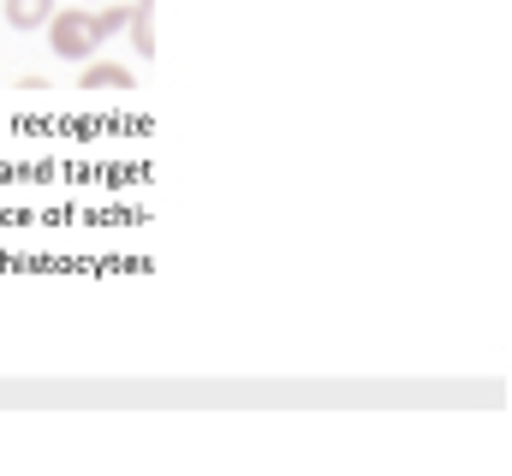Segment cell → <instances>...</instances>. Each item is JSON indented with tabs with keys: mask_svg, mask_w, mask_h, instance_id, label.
Returning a JSON list of instances; mask_svg holds the SVG:
<instances>
[{
	"mask_svg": "<svg viewBox=\"0 0 512 476\" xmlns=\"http://www.w3.org/2000/svg\"><path fill=\"white\" fill-rule=\"evenodd\" d=\"M90 18H96V36H102V48H108V42L131 24V0H114V6H102V12H90Z\"/></svg>",
	"mask_w": 512,
	"mask_h": 476,
	"instance_id": "obj_4",
	"label": "cell"
},
{
	"mask_svg": "<svg viewBox=\"0 0 512 476\" xmlns=\"http://www.w3.org/2000/svg\"><path fill=\"white\" fill-rule=\"evenodd\" d=\"M48 12H54V0H6V24H12L18 36H24V30H42Z\"/></svg>",
	"mask_w": 512,
	"mask_h": 476,
	"instance_id": "obj_3",
	"label": "cell"
},
{
	"mask_svg": "<svg viewBox=\"0 0 512 476\" xmlns=\"http://www.w3.org/2000/svg\"><path fill=\"white\" fill-rule=\"evenodd\" d=\"M149 6L155 0H131V42H137V54H155V30H149Z\"/></svg>",
	"mask_w": 512,
	"mask_h": 476,
	"instance_id": "obj_5",
	"label": "cell"
},
{
	"mask_svg": "<svg viewBox=\"0 0 512 476\" xmlns=\"http://www.w3.org/2000/svg\"><path fill=\"white\" fill-rule=\"evenodd\" d=\"M78 90H137V72L131 66H114V60H84V72H78Z\"/></svg>",
	"mask_w": 512,
	"mask_h": 476,
	"instance_id": "obj_2",
	"label": "cell"
},
{
	"mask_svg": "<svg viewBox=\"0 0 512 476\" xmlns=\"http://www.w3.org/2000/svg\"><path fill=\"white\" fill-rule=\"evenodd\" d=\"M42 30H48V48H54L60 60H78V66H84V60H96V48H102L96 18H90L84 6H54Z\"/></svg>",
	"mask_w": 512,
	"mask_h": 476,
	"instance_id": "obj_1",
	"label": "cell"
}]
</instances>
